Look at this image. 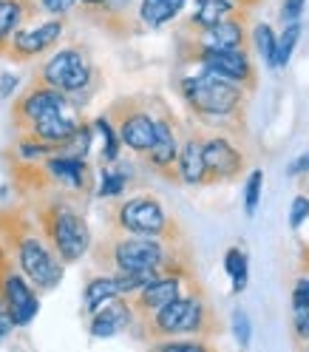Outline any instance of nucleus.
I'll use <instances>...</instances> for the list:
<instances>
[{"label":"nucleus","mask_w":309,"mask_h":352,"mask_svg":"<svg viewBox=\"0 0 309 352\" xmlns=\"http://www.w3.org/2000/svg\"><path fill=\"white\" fill-rule=\"evenodd\" d=\"M130 329H134V338L139 344L153 346L157 341L176 338V336L213 338V336L222 333V321H218V313L213 310L205 287L202 284H193L187 293H182L170 304L159 307L157 313H150L145 318H137Z\"/></svg>","instance_id":"nucleus-5"},{"label":"nucleus","mask_w":309,"mask_h":352,"mask_svg":"<svg viewBox=\"0 0 309 352\" xmlns=\"http://www.w3.org/2000/svg\"><path fill=\"white\" fill-rule=\"evenodd\" d=\"M230 329H233V338L241 349H247L250 341H253V324H250V316L241 310V307H236L233 316H230Z\"/></svg>","instance_id":"nucleus-30"},{"label":"nucleus","mask_w":309,"mask_h":352,"mask_svg":"<svg viewBox=\"0 0 309 352\" xmlns=\"http://www.w3.org/2000/svg\"><path fill=\"white\" fill-rule=\"evenodd\" d=\"M153 102V140L150 148L142 153V162L148 170H153L165 182L179 185L176 179V157H179V140H182V122L176 117L168 102L159 97H150Z\"/></svg>","instance_id":"nucleus-8"},{"label":"nucleus","mask_w":309,"mask_h":352,"mask_svg":"<svg viewBox=\"0 0 309 352\" xmlns=\"http://www.w3.org/2000/svg\"><path fill=\"white\" fill-rule=\"evenodd\" d=\"M225 273L230 276L233 281V293H244L247 284H250V258H247V250L244 248H230L225 253Z\"/></svg>","instance_id":"nucleus-26"},{"label":"nucleus","mask_w":309,"mask_h":352,"mask_svg":"<svg viewBox=\"0 0 309 352\" xmlns=\"http://www.w3.org/2000/svg\"><path fill=\"white\" fill-rule=\"evenodd\" d=\"M185 69L190 72L176 77L173 88L185 102L193 122L202 125L205 131H225V134L244 131L247 97H250L244 88L205 69H196V65H185Z\"/></svg>","instance_id":"nucleus-2"},{"label":"nucleus","mask_w":309,"mask_h":352,"mask_svg":"<svg viewBox=\"0 0 309 352\" xmlns=\"http://www.w3.org/2000/svg\"><path fill=\"white\" fill-rule=\"evenodd\" d=\"M105 225H108V230L134 233V236H159V239H170V241L187 239L179 219L150 193L117 196V199L105 208Z\"/></svg>","instance_id":"nucleus-6"},{"label":"nucleus","mask_w":309,"mask_h":352,"mask_svg":"<svg viewBox=\"0 0 309 352\" xmlns=\"http://www.w3.org/2000/svg\"><path fill=\"white\" fill-rule=\"evenodd\" d=\"M105 117L111 120L122 148H128L134 157H142V153L150 148V140H153V102H150V97H145V94L119 97L108 105Z\"/></svg>","instance_id":"nucleus-9"},{"label":"nucleus","mask_w":309,"mask_h":352,"mask_svg":"<svg viewBox=\"0 0 309 352\" xmlns=\"http://www.w3.org/2000/svg\"><path fill=\"white\" fill-rule=\"evenodd\" d=\"M233 12H241V6L236 3V0H193V6L187 12V17L179 23V29H185V32L207 29V26L218 23V20L230 17Z\"/></svg>","instance_id":"nucleus-21"},{"label":"nucleus","mask_w":309,"mask_h":352,"mask_svg":"<svg viewBox=\"0 0 309 352\" xmlns=\"http://www.w3.org/2000/svg\"><path fill=\"white\" fill-rule=\"evenodd\" d=\"M179 54V65H196V69H205L216 77H222L227 82L241 85L247 94L255 91L258 85V74H255V63L250 57L247 49H185L176 52Z\"/></svg>","instance_id":"nucleus-10"},{"label":"nucleus","mask_w":309,"mask_h":352,"mask_svg":"<svg viewBox=\"0 0 309 352\" xmlns=\"http://www.w3.org/2000/svg\"><path fill=\"white\" fill-rule=\"evenodd\" d=\"M304 270H309V248H306V253H304Z\"/></svg>","instance_id":"nucleus-41"},{"label":"nucleus","mask_w":309,"mask_h":352,"mask_svg":"<svg viewBox=\"0 0 309 352\" xmlns=\"http://www.w3.org/2000/svg\"><path fill=\"white\" fill-rule=\"evenodd\" d=\"M117 296H119V290H117L114 276L97 270L94 276L85 278V287H82V316L88 318L91 313H97L105 301H111Z\"/></svg>","instance_id":"nucleus-22"},{"label":"nucleus","mask_w":309,"mask_h":352,"mask_svg":"<svg viewBox=\"0 0 309 352\" xmlns=\"http://www.w3.org/2000/svg\"><path fill=\"white\" fill-rule=\"evenodd\" d=\"M34 77L57 88V91L69 94L77 108H82L85 100L97 94V88H100V72L91 60V52L82 43H69L62 49H54L52 57L40 63Z\"/></svg>","instance_id":"nucleus-7"},{"label":"nucleus","mask_w":309,"mask_h":352,"mask_svg":"<svg viewBox=\"0 0 309 352\" xmlns=\"http://www.w3.org/2000/svg\"><path fill=\"white\" fill-rule=\"evenodd\" d=\"M250 40H253L255 54L267 63L270 69H275V40H278V34L273 32V26L270 23H255L250 29Z\"/></svg>","instance_id":"nucleus-27"},{"label":"nucleus","mask_w":309,"mask_h":352,"mask_svg":"<svg viewBox=\"0 0 309 352\" xmlns=\"http://www.w3.org/2000/svg\"><path fill=\"white\" fill-rule=\"evenodd\" d=\"M94 270L102 273H142V270H168L176 264L193 261L190 241H170L159 236H134L108 230L102 239L91 241L88 250Z\"/></svg>","instance_id":"nucleus-3"},{"label":"nucleus","mask_w":309,"mask_h":352,"mask_svg":"<svg viewBox=\"0 0 309 352\" xmlns=\"http://www.w3.org/2000/svg\"><path fill=\"white\" fill-rule=\"evenodd\" d=\"M139 0H105V3L88 14L85 20L91 26L102 29L105 34H111L114 40H128L142 34V23H139Z\"/></svg>","instance_id":"nucleus-17"},{"label":"nucleus","mask_w":309,"mask_h":352,"mask_svg":"<svg viewBox=\"0 0 309 352\" xmlns=\"http://www.w3.org/2000/svg\"><path fill=\"white\" fill-rule=\"evenodd\" d=\"M14 321H12V316H9V310H6V304H3V298H0V344H3L12 333H14Z\"/></svg>","instance_id":"nucleus-37"},{"label":"nucleus","mask_w":309,"mask_h":352,"mask_svg":"<svg viewBox=\"0 0 309 352\" xmlns=\"http://www.w3.org/2000/svg\"><path fill=\"white\" fill-rule=\"evenodd\" d=\"M0 298L17 329L29 327L40 313V290L17 270V264L0 248Z\"/></svg>","instance_id":"nucleus-14"},{"label":"nucleus","mask_w":309,"mask_h":352,"mask_svg":"<svg viewBox=\"0 0 309 352\" xmlns=\"http://www.w3.org/2000/svg\"><path fill=\"white\" fill-rule=\"evenodd\" d=\"M293 310H309V273L304 270L295 281H293Z\"/></svg>","instance_id":"nucleus-31"},{"label":"nucleus","mask_w":309,"mask_h":352,"mask_svg":"<svg viewBox=\"0 0 309 352\" xmlns=\"http://www.w3.org/2000/svg\"><path fill=\"white\" fill-rule=\"evenodd\" d=\"M193 284H198L193 261L176 264V267L162 270L157 278H150L145 287H139L134 296H128L130 310H134V321H137V318H145V316H150V313H157L159 307H165V304H170L173 298H179L182 293H187Z\"/></svg>","instance_id":"nucleus-11"},{"label":"nucleus","mask_w":309,"mask_h":352,"mask_svg":"<svg viewBox=\"0 0 309 352\" xmlns=\"http://www.w3.org/2000/svg\"><path fill=\"white\" fill-rule=\"evenodd\" d=\"M37 14H43L37 0H0V57H6L12 34L37 20Z\"/></svg>","instance_id":"nucleus-20"},{"label":"nucleus","mask_w":309,"mask_h":352,"mask_svg":"<svg viewBox=\"0 0 309 352\" xmlns=\"http://www.w3.org/2000/svg\"><path fill=\"white\" fill-rule=\"evenodd\" d=\"M40 12L49 17H69L71 12H77V0H37Z\"/></svg>","instance_id":"nucleus-34"},{"label":"nucleus","mask_w":309,"mask_h":352,"mask_svg":"<svg viewBox=\"0 0 309 352\" xmlns=\"http://www.w3.org/2000/svg\"><path fill=\"white\" fill-rule=\"evenodd\" d=\"M236 3H238L241 9H247V12H253V9L258 6V0H236Z\"/></svg>","instance_id":"nucleus-40"},{"label":"nucleus","mask_w":309,"mask_h":352,"mask_svg":"<svg viewBox=\"0 0 309 352\" xmlns=\"http://www.w3.org/2000/svg\"><path fill=\"white\" fill-rule=\"evenodd\" d=\"M102 3H105V0H77V12H80V17L85 20L88 14H94Z\"/></svg>","instance_id":"nucleus-38"},{"label":"nucleus","mask_w":309,"mask_h":352,"mask_svg":"<svg viewBox=\"0 0 309 352\" xmlns=\"http://www.w3.org/2000/svg\"><path fill=\"white\" fill-rule=\"evenodd\" d=\"M37 228L43 230L52 250L60 256V261L69 267L88 256L91 250V225L85 219V202H80L71 193H43L26 202Z\"/></svg>","instance_id":"nucleus-4"},{"label":"nucleus","mask_w":309,"mask_h":352,"mask_svg":"<svg viewBox=\"0 0 309 352\" xmlns=\"http://www.w3.org/2000/svg\"><path fill=\"white\" fill-rule=\"evenodd\" d=\"M71 108L77 105L71 102L69 94H62L43 80L32 77V82L12 102V128H14V134H20V131H29L34 122L62 114V111H71Z\"/></svg>","instance_id":"nucleus-12"},{"label":"nucleus","mask_w":309,"mask_h":352,"mask_svg":"<svg viewBox=\"0 0 309 352\" xmlns=\"http://www.w3.org/2000/svg\"><path fill=\"white\" fill-rule=\"evenodd\" d=\"M301 40V23L293 20V23H284V32L275 40V69H284L286 63L293 60V52Z\"/></svg>","instance_id":"nucleus-28"},{"label":"nucleus","mask_w":309,"mask_h":352,"mask_svg":"<svg viewBox=\"0 0 309 352\" xmlns=\"http://www.w3.org/2000/svg\"><path fill=\"white\" fill-rule=\"evenodd\" d=\"M202 151H205V188L236 182L247 168L244 151L238 148L236 137L225 134V131H205Z\"/></svg>","instance_id":"nucleus-15"},{"label":"nucleus","mask_w":309,"mask_h":352,"mask_svg":"<svg viewBox=\"0 0 309 352\" xmlns=\"http://www.w3.org/2000/svg\"><path fill=\"white\" fill-rule=\"evenodd\" d=\"M205 128L202 125H182L179 157H176V179L187 188H205Z\"/></svg>","instance_id":"nucleus-18"},{"label":"nucleus","mask_w":309,"mask_h":352,"mask_svg":"<svg viewBox=\"0 0 309 352\" xmlns=\"http://www.w3.org/2000/svg\"><path fill=\"white\" fill-rule=\"evenodd\" d=\"M261 190H264V170L253 168L244 182V213L247 216H255V210L261 205Z\"/></svg>","instance_id":"nucleus-29"},{"label":"nucleus","mask_w":309,"mask_h":352,"mask_svg":"<svg viewBox=\"0 0 309 352\" xmlns=\"http://www.w3.org/2000/svg\"><path fill=\"white\" fill-rule=\"evenodd\" d=\"M91 125H94V137H100V142H102L100 165H111V162H117V160L122 157V142H119V137H117V131H114L111 120H108L105 114H100Z\"/></svg>","instance_id":"nucleus-25"},{"label":"nucleus","mask_w":309,"mask_h":352,"mask_svg":"<svg viewBox=\"0 0 309 352\" xmlns=\"http://www.w3.org/2000/svg\"><path fill=\"white\" fill-rule=\"evenodd\" d=\"M306 273H309V270H306Z\"/></svg>","instance_id":"nucleus-43"},{"label":"nucleus","mask_w":309,"mask_h":352,"mask_svg":"<svg viewBox=\"0 0 309 352\" xmlns=\"http://www.w3.org/2000/svg\"><path fill=\"white\" fill-rule=\"evenodd\" d=\"M250 43V12H233L230 17L218 20V23L198 29V32H185L176 29V52L185 49H247Z\"/></svg>","instance_id":"nucleus-13"},{"label":"nucleus","mask_w":309,"mask_h":352,"mask_svg":"<svg viewBox=\"0 0 309 352\" xmlns=\"http://www.w3.org/2000/svg\"><path fill=\"white\" fill-rule=\"evenodd\" d=\"M304 12H306V0H284V3H281V23L301 20Z\"/></svg>","instance_id":"nucleus-35"},{"label":"nucleus","mask_w":309,"mask_h":352,"mask_svg":"<svg viewBox=\"0 0 309 352\" xmlns=\"http://www.w3.org/2000/svg\"><path fill=\"white\" fill-rule=\"evenodd\" d=\"M139 23L145 32H157V29H165L168 23H173L179 12H176L168 0H139Z\"/></svg>","instance_id":"nucleus-24"},{"label":"nucleus","mask_w":309,"mask_h":352,"mask_svg":"<svg viewBox=\"0 0 309 352\" xmlns=\"http://www.w3.org/2000/svg\"><path fill=\"white\" fill-rule=\"evenodd\" d=\"M293 338L298 346H306L309 344V310H293Z\"/></svg>","instance_id":"nucleus-33"},{"label":"nucleus","mask_w":309,"mask_h":352,"mask_svg":"<svg viewBox=\"0 0 309 352\" xmlns=\"http://www.w3.org/2000/svg\"><path fill=\"white\" fill-rule=\"evenodd\" d=\"M304 179H306V190H309V173H306V176H304Z\"/></svg>","instance_id":"nucleus-42"},{"label":"nucleus","mask_w":309,"mask_h":352,"mask_svg":"<svg viewBox=\"0 0 309 352\" xmlns=\"http://www.w3.org/2000/svg\"><path fill=\"white\" fill-rule=\"evenodd\" d=\"M306 219H309V196L306 193H298L295 199H293V205H290V228L293 230H301Z\"/></svg>","instance_id":"nucleus-32"},{"label":"nucleus","mask_w":309,"mask_h":352,"mask_svg":"<svg viewBox=\"0 0 309 352\" xmlns=\"http://www.w3.org/2000/svg\"><path fill=\"white\" fill-rule=\"evenodd\" d=\"M130 327H134V310H130L128 296L105 301L97 313L88 316V336L91 338H114L119 333H128Z\"/></svg>","instance_id":"nucleus-19"},{"label":"nucleus","mask_w":309,"mask_h":352,"mask_svg":"<svg viewBox=\"0 0 309 352\" xmlns=\"http://www.w3.org/2000/svg\"><path fill=\"white\" fill-rule=\"evenodd\" d=\"M0 248L17 264L40 293H52L60 287L65 276V264L52 250V245L37 228L29 205L0 208Z\"/></svg>","instance_id":"nucleus-1"},{"label":"nucleus","mask_w":309,"mask_h":352,"mask_svg":"<svg viewBox=\"0 0 309 352\" xmlns=\"http://www.w3.org/2000/svg\"><path fill=\"white\" fill-rule=\"evenodd\" d=\"M306 173H309V151L298 153V157L286 165V176H290V179H304Z\"/></svg>","instance_id":"nucleus-36"},{"label":"nucleus","mask_w":309,"mask_h":352,"mask_svg":"<svg viewBox=\"0 0 309 352\" xmlns=\"http://www.w3.org/2000/svg\"><path fill=\"white\" fill-rule=\"evenodd\" d=\"M65 34V17H49V20H40V23H26L20 26L12 40H9V49H6V60L12 63H29L37 60L43 54H49L57 49V43Z\"/></svg>","instance_id":"nucleus-16"},{"label":"nucleus","mask_w":309,"mask_h":352,"mask_svg":"<svg viewBox=\"0 0 309 352\" xmlns=\"http://www.w3.org/2000/svg\"><path fill=\"white\" fill-rule=\"evenodd\" d=\"M97 176H100V185L94 188V193L100 199H117V196H122L130 188V170H125L119 160L111 165H100Z\"/></svg>","instance_id":"nucleus-23"},{"label":"nucleus","mask_w":309,"mask_h":352,"mask_svg":"<svg viewBox=\"0 0 309 352\" xmlns=\"http://www.w3.org/2000/svg\"><path fill=\"white\" fill-rule=\"evenodd\" d=\"M168 3H170L176 12H179V14H182V12H185V6L190 3V0H168Z\"/></svg>","instance_id":"nucleus-39"}]
</instances>
